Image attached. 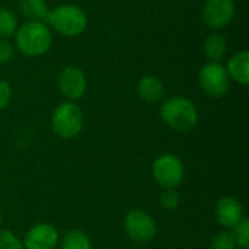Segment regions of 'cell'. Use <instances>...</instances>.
Wrapping results in <instances>:
<instances>
[{
  "mask_svg": "<svg viewBox=\"0 0 249 249\" xmlns=\"http://www.w3.org/2000/svg\"><path fill=\"white\" fill-rule=\"evenodd\" d=\"M15 45L26 57H41L53 45V32L45 22L26 20L15 32Z\"/></svg>",
  "mask_w": 249,
  "mask_h": 249,
  "instance_id": "6da1fadb",
  "label": "cell"
},
{
  "mask_svg": "<svg viewBox=\"0 0 249 249\" xmlns=\"http://www.w3.org/2000/svg\"><path fill=\"white\" fill-rule=\"evenodd\" d=\"M45 23L57 34L66 38H74L85 32L88 26V16L86 12L77 4L63 3L54 9H50Z\"/></svg>",
  "mask_w": 249,
  "mask_h": 249,
  "instance_id": "7a4b0ae2",
  "label": "cell"
},
{
  "mask_svg": "<svg viewBox=\"0 0 249 249\" xmlns=\"http://www.w3.org/2000/svg\"><path fill=\"white\" fill-rule=\"evenodd\" d=\"M162 121L174 131H191L198 123V111L193 101L185 96H172L160 107Z\"/></svg>",
  "mask_w": 249,
  "mask_h": 249,
  "instance_id": "3957f363",
  "label": "cell"
},
{
  "mask_svg": "<svg viewBox=\"0 0 249 249\" xmlns=\"http://www.w3.org/2000/svg\"><path fill=\"white\" fill-rule=\"evenodd\" d=\"M51 128L60 139L70 140L77 137L83 128V112L80 107L71 101L57 105L51 115Z\"/></svg>",
  "mask_w": 249,
  "mask_h": 249,
  "instance_id": "277c9868",
  "label": "cell"
},
{
  "mask_svg": "<svg viewBox=\"0 0 249 249\" xmlns=\"http://www.w3.org/2000/svg\"><path fill=\"white\" fill-rule=\"evenodd\" d=\"M152 177L163 190H177L185 177L182 160L174 153H162L152 163Z\"/></svg>",
  "mask_w": 249,
  "mask_h": 249,
  "instance_id": "5b68a950",
  "label": "cell"
},
{
  "mask_svg": "<svg viewBox=\"0 0 249 249\" xmlns=\"http://www.w3.org/2000/svg\"><path fill=\"white\" fill-rule=\"evenodd\" d=\"M231 77L222 63L209 61L198 71V85L201 90L214 99L225 96L231 89Z\"/></svg>",
  "mask_w": 249,
  "mask_h": 249,
  "instance_id": "8992f818",
  "label": "cell"
},
{
  "mask_svg": "<svg viewBox=\"0 0 249 249\" xmlns=\"http://www.w3.org/2000/svg\"><path fill=\"white\" fill-rule=\"evenodd\" d=\"M124 231L136 244H149L156 238L158 226L155 219L142 209L130 210L124 217Z\"/></svg>",
  "mask_w": 249,
  "mask_h": 249,
  "instance_id": "52a82bcc",
  "label": "cell"
},
{
  "mask_svg": "<svg viewBox=\"0 0 249 249\" xmlns=\"http://www.w3.org/2000/svg\"><path fill=\"white\" fill-rule=\"evenodd\" d=\"M236 15V3L233 0H206L201 7V19L212 29L228 26Z\"/></svg>",
  "mask_w": 249,
  "mask_h": 249,
  "instance_id": "ba28073f",
  "label": "cell"
},
{
  "mask_svg": "<svg viewBox=\"0 0 249 249\" xmlns=\"http://www.w3.org/2000/svg\"><path fill=\"white\" fill-rule=\"evenodd\" d=\"M57 86L60 93L67 99V101H77L80 99L88 89V79L86 74L82 69L77 66H66L57 79Z\"/></svg>",
  "mask_w": 249,
  "mask_h": 249,
  "instance_id": "9c48e42d",
  "label": "cell"
},
{
  "mask_svg": "<svg viewBox=\"0 0 249 249\" xmlns=\"http://www.w3.org/2000/svg\"><path fill=\"white\" fill-rule=\"evenodd\" d=\"M60 242V233L51 223L41 222L28 229L22 239L25 249H55Z\"/></svg>",
  "mask_w": 249,
  "mask_h": 249,
  "instance_id": "30bf717a",
  "label": "cell"
},
{
  "mask_svg": "<svg viewBox=\"0 0 249 249\" xmlns=\"http://www.w3.org/2000/svg\"><path fill=\"white\" fill-rule=\"evenodd\" d=\"M214 217L216 222L225 228V229H233L244 217V207L241 204V201L235 197H222L219 198V201L216 203L214 207Z\"/></svg>",
  "mask_w": 249,
  "mask_h": 249,
  "instance_id": "8fae6325",
  "label": "cell"
},
{
  "mask_svg": "<svg viewBox=\"0 0 249 249\" xmlns=\"http://www.w3.org/2000/svg\"><path fill=\"white\" fill-rule=\"evenodd\" d=\"M137 93L144 102L156 104L160 102L165 96V85L158 76L146 74L137 83Z\"/></svg>",
  "mask_w": 249,
  "mask_h": 249,
  "instance_id": "7c38bea8",
  "label": "cell"
},
{
  "mask_svg": "<svg viewBox=\"0 0 249 249\" xmlns=\"http://www.w3.org/2000/svg\"><path fill=\"white\" fill-rule=\"evenodd\" d=\"M226 71L231 77V80L236 82L238 85L247 86L249 83V53L247 50H242L236 54H233L228 64L225 66Z\"/></svg>",
  "mask_w": 249,
  "mask_h": 249,
  "instance_id": "4fadbf2b",
  "label": "cell"
},
{
  "mask_svg": "<svg viewBox=\"0 0 249 249\" xmlns=\"http://www.w3.org/2000/svg\"><path fill=\"white\" fill-rule=\"evenodd\" d=\"M19 10L26 20L47 22L50 7L45 0H19Z\"/></svg>",
  "mask_w": 249,
  "mask_h": 249,
  "instance_id": "5bb4252c",
  "label": "cell"
},
{
  "mask_svg": "<svg viewBox=\"0 0 249 249\" xmlns=\"http://www.w3.org/2000/svg\"><path fill=\"white\" fill-rule=\"evenodd\" d=\"M203 51L209 61L220 63L228 53V41L220 34H210L203 44Z\"/></svg>",
  "mask_w": 249,
  "mask_h": 249,
  "instance_id": "9a60e30c",
  "label": "cell"
},
{
  "mask_svg": "<svg viewBox=\"0 0 249 249\" xmlns=\"http://www.w3.org/2000/svg\"><path fill=\"white\" fill-rule=\"evenodd\" d=\"M58 245L60 249H92V242L89 236L79 229H71L66 232Z\"/></svg>",
  "mask_w": 249,
  "mask_h": 249,
  "instance_id": "2e32d148",
  "label": "cell"
},
{
  "mask_svg": "<svg viewBox=\"0 0 249 249\" xmlns=\"http://www.w3.org/2000/svg\"><path fill=\"white\" fill-rule=\"evenodd\" d=\"M18 16L9 7H0V38L7 39L9 36L15 35L18 29Z\"/></svg>",
  "mask_w": 249,
  "mask_h": 249,
  "instance_id": "e0dca14e",
  "label": "cell"
},
{
  "mask_svg": "<svg viewBox=\"0 0 249 249\" xmlns=\"http://www.w3.org/2000/svg\"><path fill=\"white\" fill-rule=\"evenodd\" d=\"M232 235L235 238L236 247L241 249L249 248V219L244 217L233 229H232Z\"/></svg>",
  "mask_w": 249,
  "mask_h": 249,
  "instance_id": "ac0fdd59",
  "label": "cell"
},
{
  "mask_svg": "<svg viewBox=\"0 0 249 249\" xmlns=\"http://www.w3.org/2000/svg\"><path fill=\"white\" fill-rule=\"evenodd\" d=\"M179 200H181V197L177 190H163L159 197L160 207L166 212H172V210L178 209Z\"/></svg>",
  "mask_w": 249,
  "mask_h": 249,
  "instance_id": "d6986e66",
  "label": "cell"
},
{
  "mask_svg": "<svg viewBox=\"0 0 249 249\" xmlns=\"http://www.w3.org/2000/svg\"><path fill=\"white\" fill-rule=\"evenodd\" d=\"M212 249H235L236 248V242L235 238L232 235V232H220L216 236H213L212 244H210Z\"/></svg>",
  "mask_w": 249,
  "mask_h": 249,
  "instance_id": "ffe728a7",
  "label": "cell"
},
{
  "mask_svg": "<svg viewBox=\"0 0 249 249\" xmlns=\"http://www.w3.org/2000/svg\"><path fill=\"white\" fill-rule=\"evenodd\" d=\"M0 249H25L22 241L10 231L0 229Z\"/></svg>",
  "mask_w": 249,
  "mask_h": 249,
  "instance_id": "44dd1931",
  "label": "cell"
},
{
  "mask_svg": "<svg viewBox=\"0 0 249 249\" xmlns=\"http://www.w3.org/2000/svg\"><path fill=\"white\" fill-rule=\"evenodd\" d=\"M13 55H15V45L10 44L7 39L0 38V64L10 61Z\"/></svg>",
  "mask_w": 249,
  "mask_h": 249,
  "instance_id": "7402d4cb",
  "label": "cell"
},
{
  "mask_svg": "<svg viewBox=\"0 0 249 249\" xmlns=\"http://www.w3.org/2000/svg\"><path fill=\"white\" fill-rule=\"evenodd\" d=\"M12 99V88L6 80H0V111H3Z\"/></svg>",
  "mask_w": 249,
  "mask_h": 249,
  "instance_id": "603a6c76",
  "label": "cell"
},
{
  "mask_svg": "<svg viewBox=\"0 0 249 249\" xmlns=\"http://www.w3.org/2000/svg\"><path fill=\"white\" fill-rule=\"evenodd\" d=\"M1 223H3V214H1V210H0V226H1Z\"/></svg>",
  "mask_w": 249,
  "mask_h": 249,
  "instance_id": "cb8c5ba5",
  "label": "cell"
},
{
  "mask_svg": "<svg viewBox=\"0 0 249 249\" xmlns=\"http://www.w3.org/2000/svg\"><path fill=\"white\" fill-rule=\"evenodd\" d=\"M185 1H194V0H185Z\"/></svg>",
  "mask_w": 249,
  "mask_h": 249,
  "instance_id": "d4e9b609",
  "label": "cell"
},
{
  "mask_svg": "<svg viewBox=\"0 0 249 249\" xmlns=\"http://www.w3.org/2000/svg\"><path fill=\"white\" fill-rule=\"evenodd\" d=\"M233 1H235V0H233Z\"/></svg>",
  "mask_w": 249,
  "mask_h": 249,
  "instance_id": "484cf974",
  "label": "cell"
}]
</instances>
